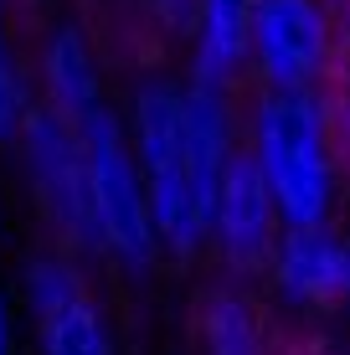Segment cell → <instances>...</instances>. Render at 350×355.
<instances>
[{"mask_svg":"<svg viewBox=\"0 0 350 355\" xmlns=\"http://www.w3.org/2000/svg\"><path fill=\"white\" fill-rule=\"evenodd\" d=\"M252 155L279 201L283 232L324 227L335 201V155H330V108L315 93H263L252 119Z\"/></svg>","mask_w":350,"mask_h":355,"instance_id":"cell-1","label":"cell"},{"mask_svg":"<svg viewBox=\"0 0 350 355\" xmlns=\"http://www.w3.org/2000/svg\"><path fill=\"white\" fill-rule=\"evenodd\" d=\"M129 139L150 191L160 248L170 258H191L207 242V222L196 206V170L186 139V88L170 78H144L129 98Z\"/></svg>","mask_w":350,"mask_h":355,"instance_id":"cell-2","label":"cell"},{"mask_svg":"<svg viewBox=\"0 0 350 355\" xmlns=\"http://www.w3.org/2000/svg\"><path fill=\"white\" fill-rule=\"evenodd\" d=\"M82 155H88V186H93V211H98V237H103V263L124 273H150L160 258V232H155L150 191H144L129 119H119L114 103L93 108L78 124Z\"/></svg>","mask_w":350,"mask_h":355,"instance_id":"cell-3","label":"cell"},{"mask_svg":"<svg viewBox=\"0 0 350 355\" xmlns=\"http://www.w3.org/2000/svg\"><path fill=\"white\" fill-rule=\"evenodd\" d=\"M16 165L26 180V196L36 206V216L46 222V232L57 237V248L78 252L82 263L103 258V237H98V211H93V186H88V155H82L78 124H67L62 114L36 103V114L26 119L16 139Z\"/></svg>","mask_w":350,"mask_h":355,"instance_id":"cell-4","label":"cell"},{"mask_svg":"<svg viewBox=\"0 0 350 355\" xmlns=\"http://www.w3.org/2000/svg\"><path fill=\"white\" fill-rule=\"evenodd\" d=\"M21 304L31 320L36 355H119L88 268L67 248H42L21 263Z\"/></svg>","mask_w":350,"mask_h":355,"instance_id":"cell-5","label":"cell"},{"mask_svg":"<svg viewBox=\"0 0 350 355\" xmlns=\"http://www.w3.org/2000/svg\"><path fill=\"white\" fill-rule=\"evenodd\" d=\"M252 62L273 93H315L330 67V16L320 0H252Z\"/></svg>","mask_w":350,"mask_h":355,"instance_id":"cell-6","label":"cell"},{"mask_svg":"<svg viewBox=\"0 0 350 355\" xmlns=\"http://www.w3.org/2000/svg\"><path fill=\"white\" fill-rule=\"evenodd\" d=\"M279 222L283 216L258 170V155L237 144V155L227 160L222 191H216L211 242L232 268H258V263H273V252H279Z\"/></svg>","mask_w":350,"mask_h":355,"instance_id":"cell-7","label":"cell"},{"mask_svg":"<svg viewBox=\"0 0 350 355\" xmlns=\"http://www.w3.org/2000/svg\"><path fill=\"white\" fill-rule=\"evenodd\" d=\"M31 72H36V98H42V108L62 114L67 124H82L93 108L108 103L98 46H93L88 26H78V21H52V26L42 31Z\"/></svg>","mask_w":350,"mask_h":355,"instance_id":"cell-8","label":"cell"},{"mask_svg":"<svg viewBox=\"0 0 350 355\" xmlns=\"http://www.w3.org/2000/svg\"><path fill=\"white\" fill-rule=\"evenodd\" d=\"M273 278L294 304L350 299V237H335L330 227L283 232L279 252H273Z\"/></svg>","mask_w":350,"mask_h":355,"instance_id":"cell-9","label":"cell"},{"mask_svg":"<svg viewBox=\"0 0 350 355\" xmlns=\"http://www.w3.org/2000/svg\"><path fill=\"white\" fill-rule=\"evenodd\" d=\"M247 57H252V0H196L191 78L227 93Z\"/></svg>","mask_w":350,"mask_h":355,"instance_id":"cell-10","label":"cell"},{"mask_svg":"<svg viewBox=\"0 0 350 355\" xmlns=\"http://www.w3.org/2000/svg\"><path fill=\"white\" fill-rule=\"evenodd\" d=\"M201 345H207V355H268L252 304L232 288L207 293V304H201Z\"/></svg>","mask_w":350,"mask_h":355,"instance_id":"cell-11","label":"cell"},{"mask_svg":"<svg viewBox=\"0 0 350 355\" xmlns=\"http://www.w3.org/2000/svg\"><path fill=\"white\" fill-rule=\"evenodd\" d=\"M36 72L31 62L21 57L16 36L6 26V10H0V150H16L21 129H26V119L36 114Z\"/></svg>","mask_w":350,"mask_h":355,"instance_id":"cell-12","label":"cell"},{"mask_svg":"<svg viewBox=\"0 0 350 355\" xmlns=\"http://www.w3.org/2000/svg\"><path fill=\"white\" fill-rule=\"evenodd\" d=\"M150 6V16L160 21V26L170 31H191V21H196V0H144Z\"/></svg>","mask_w":350,"mask_h":355,"instance_id":"cell-13","label":"cell"},{"mask_svg":"<svg viewBox=\"0 0 350 355\" xmlns=\"http://www.w3.org/2000/svg\"><path fill=\"white\" fill-rule=\"evenodd\" d=\"M0 355H16V304L6 284H0Z\"/></svg>","mask_w":350,"mask_h":355,"instance_id":"cell-14","label":"cell"},{"mask_svg":"<svg viewBox=\"0 0 350 355\" xmlns=\"http://www.w3.org/2000/svg\"><path fill=\"white\" fill-rule=\"evenodd\" d=\"M0 6H6V0H0Z\"/></svg>","mask_w":350,"mask_h":355,"instance_id":"cell-15","label":"cell"},{"mask_svg":"<svg viewBox=\"0 0 350 355\" xmlns=\"http://www.w3.org/2000/svg\"><path fill=\"white\" fill-rule=\"evenodd\" d=\"M345 6H350V0H345Z\"/></svg>","mask_w":350,"mask_h":355,"instance_id":"cell-16","label":"cell"}]
</instances>
